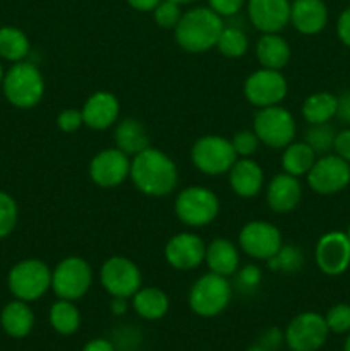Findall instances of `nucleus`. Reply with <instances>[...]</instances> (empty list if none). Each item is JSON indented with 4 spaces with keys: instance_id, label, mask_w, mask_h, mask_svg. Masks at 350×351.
<instances>
[{
    "instance_id": "26",
    "label": "nucleus",
    "mask_w": 350,
    "mask_h": 351,
    "mask_svg": "<svg viewBox=\"0 0 350 351\" xmlns=\"http://www.w3.org/2000/svg\"><path fill=\"white\" fill-rule=\"evenodd\" d=\"M0 321H2V328L7 335L12 336V338H24L33 329L34 315L26 305V302L16 300L5 305Z\"/></svg>"
},
{
    "instance_id": "42",
    "label": "nucleus",
    "mask_w": 350,
    "mask_h": 351,
    "mask_svg": "<svg viewBox=\"0 0 350 351\" xmlns=\"http://www.w3.org/2000/svg\"><path fill=\"white\" fill-rule=\"evenodd\" d=\"M336 31H338V38L342 40V43L350 47V9L342 12L338 24H336Z\"/></svg>"
},
{
    "instance_id": "51",
    "label": "nucleus",
    "mask_w": 350,
    "mask_h": 351,
    "mask_svg": "<svg viewBox=\"0 0 350 351\" xmlns=\"http://www.w3.org/2000/svg\"><path fill=\"white\" fill-rule=\"evenodd\" d=\"M347 237H349V239H350V228H349V233H347Z\"/></svg>"
},
{
    "instance_id": "3",
    "label": "nucleus",
    "mask_w": 350,
    "mask_h": 351,
    "mask_svg": "<svg viewBox=\"0 0 350 351\" xmlns=\"http://www.w3.org/2000/svg\"><path fill=\"white\" fill-rule=\"evenodd\" d=\"M5 98L17 108H33L45 93L43 75L27 62H17L3 77Z\"/></svg>"
},
{
    "instance_id": "33",
    "label": "nucleus",
    "mask_w": 350,
    "mask_h": 351,
    "mask_svg": "<svg viewBox=\"0 0 350 351\" xmlns=\"http://www.w3.org/2000/svg\"><path fill=\"white\" fill-rule=\"evenodd\" d=\"M336 132L328 122L326 123H314L311 129L305 132V141L309 146L312 147L316 154H325L329 149H333V143H335Z\"/></svg>"
},
{
    "instance_id": "29",
    "label": "nucleus",
    "mask_w": 350,
    "mask_h": 351,
    "mask_svg": "<svg viewBox=\"0 0 350 351\" xmlns=\"http://www.w3.org/2000/svg\"><path fill=\"white\" fill-rule=\"evenodd\" d=\"M338 98L329 93H316L311 95L302 105V115L311 125L314 123H326L336 115Z\"/></svg>"
},
{
    "instance_id": "10",
    "label": "nucleus",
    "mask_w": 350,
    "mask_h": 351,
    "mask_svg": "<svg viewBox=\"0 0 350 351\" xmlns=\"http://www.w3.org/2000/svg\"><path fill=\"white\" fill-rule=\"evenodd\" d=\"M328 332L329 329L323 315L304 312L292 319L285 339L292 351H318L326 343Z\"/></svg>"
},
{
    "instance_id": "32",
    "label": "nucleus",
    "mask_w": 350,
    "mask_h": 351,
    "mask_svg": "<svg viewBox=\"0 0 350 351\" xmlns=\"http://www.w3.org/2000/svg\"><path fill=\"white\" fill-rule=\"evenodd\" d=\"M247 45H249V41H247L246 33L235 26H223L218 41H216V47H218L220 53L229 58L242 57L247 51Z\"/></svg>"
},
{
    "instance_id": "4",
    "label": "nucleus",
    "mask_w": 350,
    "mask_h": 351,
    "mask_svg": "<svg viewBox=\"0 0 350 351\" xmlns=\"http://www.w3.org/2000/svg\"><path fill=\"white\" fill-rule=\"evenodd\" d=\"M232 290L225 276L208 273L199 278L189 291V305L201 317H215L229 305Z\"/></svg>"
},
{
    "instance_id": "34",
    "label": "nucleus",
    "mask_w": 350,
    "mask_h": 351,
    "mask_svg": "<svg viewBox=\"0 0 350 351\" xmlns=\"http://www.w3.org/2000/svg\"><path fill=\"white\" fill-rule=\"evenodd\" d=\"M268 264H270L273 271L294 273V271H297L302 266V254L294 245H281V249L271 259H268Z\"/></svg>"
},
{
    "instance_id": "43",
    "label": "nucleus",
    "mask_w": 350,
    "mask_h": 351,
    "mask_svg": "<svg viewBox=\"0 0 350 351\" xmlns=\"http://www.w3.org/2000/svg\"><path fill=\"white\" fill-rule=\"evenodd\" d=\"M336 115L342 122L350 125V91L343 93L338 98V106H336Z\"/></svg>"
},
{
    "instance_id": "40",
    "label": "nucleus",
    "mask_w": 350,
    "mask_h": 351,
    "mask_svg": "<svg viewBox=\"0 0 350 351\" xmlns=\"http://www.w3.org/2000/svg\"><path fill=\"white\" fill-rule=\"evenodd\" d=\"M244 5V0H209V9L215 10L218 16H233Z\"/></svg>"
},
{
    "instance_id": "39",
    "label": "nucleus",
    "mask_w": 350,
    "mask_h": 351,
    "mask_svg": "<svg viewBox=\"0 0 350 351\" xmlns=\"http://www.w3.org/2000/svg\"><path fill=\"white\" fill-rule=\"evenodd\" d=\"M82 113L79 110L69 108L58 113L57 125L62 132H75L82 125Z\"/></svg>"
},
{
    "instance_id": "1",
    "label": "nucleus",
    "mask_w": 350,
    "mask_h": 351,
    "mask_svg": "<svg viewBox=\"0 0 350 351\" xmlns=\"http://www.w3.org/2000/svg\"><path fill=\"white\" fill-rule=\"evenodd\" d=\"M130 178L143 194L161 197L170 194L178 180L177 167L161 151L148 147L130 161Z\"/></svg>"
},
{
    "instance_id": "2",
    "label": "nucleus",
    "mask_w": 350,
    "mask_h": 351,
    "mask_svg": "<svg viewBox=\"0 0 350 351\" xmlns=\"http://www.w3.org/2000/svg\"><path fill=\"white\" fill-rule=\"evenodd\" d=\"M222 29V16L208 7H198L180 17L175 26V40L185 51L202 53L216 47Z\"/></svg>"
},
{
    "instance_id": "13",
    "label": "nucleus",
    "mask_w": 350,
    "mask_h": 351,
    "mask_svg": "<svg viewBox=\"0 0 350 351\" xmlns=\"http://www.w3.org/2000/svg\"><path fill=\"white\" fill-rule=\"evenodd\" d=\"M287 81L280 71L263 67L246 79L244 95L254 106L264 108V106L278 105L287 96Z\"/></svg>"
},
{
    "instance_id": "17",
    "label": "nucleus",
    "mask_w": 350,
    "mask_h": 351,
    "mask_svg": "<svg viewBox=\"0 0 350 351\" xmlns=\"http://www.w3.org/2000/svg\"><path fill=\"white\" fill-rule=\"evenodd\" d=\"M206 245L194 233H178L168 240L165 257L172 267L178 271L196 269L205 261Z\"/></svg>"
},
{
    "instance_id": "30",
    "label": "nucleus",
    "mask_w": 350,
    "mask_h": 351,
    "mask_svg": "<svg viewBox=\"0 0 350 351\" xmlns=\"http://www.w3.org/2000/svg\"><path fill=\"white\" fill-rule=\"evenodd\" d=\"M50 324L60 335H74L81 324V315L71 300H58L50 308Z\"/></svg>"
},
{
    "instance_id": "21",
    "label": "nucleus",
    "mask_w": 350,
    "mask_h": 351,
    "mask_svg": "<svg viewBox=\"0 0 350 351\" xmlns=\"http://www.w3.org/2000/svg\"><path fill=\"white\" fill-rule=\"evenodd\" d=\"M290 21L302 34H316L326 26L328 9L323 0H295L290 5Z\"/></svg>"
},
{
    "instance_id": "22",
    "label": "nucleus",
    "mask_w": 350,
    "mask_h": 351,
    "mask_svg": "<svg viewBox=\"0 0 350 351\" xmlns=\"http://www.w3.org/2000/svg\"><path fill=\"white\" fill-rule=\"evenodd\" d=\"M230 185L240 197H254L263 187L264 175L259 165L249 158H242L230 168Z\"/></svg>"
},
{
    "instance_id": "8",
    "label": "nucleus",
    "mask_w": 350,
    "mask_h": 351,
    "mask_svg": "<svg viewBox=\"0 0 350 351\" xmlns=\"http://www.w3.org/2000/svg\"><path fill=\"white\" fill-rule=\"evenodd\" d=\"M220 201L205 187L184 189L175 201V215L187 226H205L218 216Z\"/></svg>"
},
{
    "instance_id": "47",
    "label": "nucleus",
    "mask_w": 350,
    "mask_h": 351,
    "mask_svg": "<svg viewBox=\"0 0 350 351\" xmlns=\"http://www.w3.org/2000/svg\"><path fill=\"white\" fill-rule=\"evenodd\" d=\"M113 312L115 314H122V312H126V298H119V297H113Z\"/></svg>"
},
{
    "instance_id": "38",
    "label": "nucleus",
    "mask_w": 350,
    "mask_h": 351,
    "mask_svg": "<svg viewBox=\"0 0 350 351\" xmlns=\"http://www.w3.org/2000/svg\"><path fill=\"white\" fill-rule=\"evenodd\" d=\"M232 146L235 149L237 156L247 158L256 153L257 146H259V139L254 134V130H240L233 136Z\"/></svg>"
},
{
    "instance_id": "44",
    "label": "nucleus",
    "mask_w": 350,
    "mask_h": 351,
    "mask_svg": "<svg viewBox=\"0 0 350 351\" xmlns=\"http://www.w3.org/2000/svg\"><path fill=\"white\" fill-rule=\"evenodd\" d=\"M259 269H256V267L253 266H247L246 269H242V273H240V281H242L246 287H256V285H259Z\"/></svg>"
},
{
    "instance_id": "12",
    "label": "nucleus",
    "mask_w": 350,
    "mask_h": 351,
    "mask_svg": "<svg viewBox=\"0 0 350 351\" xmlns=\"http://www.w3.org/2000/svg\"><path fill=\"white\" fill-rule=\"evenodd\" d=\"M100 280L112 297L129 298L141 288V271L127 257L115 256L102 266Z\"/></svg>"
},
{
    "instance_id": "20",
    "label": "nucleus",
    "mask_w": 350,
    "mask_h": 351,
    "mask_svg": "<svg viewBox=\"0 0 350 351\" xmlns=\"http://www.w3.org/2000/svg\"><path fill=\"white\" fill-rule=\"evenodd\" d=\"M302 197V187L297 177L288 173H280L270 182L266 189L268 206L275 213H290L297 208Z\"/></svg>"
},
{
    "instance_id": "9",
    "label": "nucleus",
    "mask_w": 350,
    "mask_h": 351,
    "mask_svg": "<svg viewBox=\"0 0 350 351\" xmlns=\"http://www.w3.org/2000/svg\"><path fill=\"white\" fill-rule=\"evenodd\" d=\"M93 273L89 264L81 257H67L51 273V288L62 300H78L91 287Z\"/></svg>"
},
{
    "instance_id": "45",
    "label": "nucleus",
    "mask_w": 350,
    "mask_h": 351,
    "mask_svg": "<svg viewBox=\"0 0 350 351\" xmlns=\"http://www.w3.org/2000/svg\"><path fill=\"white\" fill-rule=\"evenodd\" d=\"M130 7L141 12H148V10H154V7L161 2V0H127Z\"/></svg>"
},
{
    "instance_id": "49",
    "label": "nucleus",
    "mask_w": 350,
    "mask_h": 351,
    "mask_svg": "<svg viewBox=\"0 0 350 351\" xmlns=\"http://www.w3.org/2000/svg\"><path fill=\"white\" fill-rule=\"evenodd\" d=\"M345 351H350V336L349 338H347V341H345V348H343Z\"/></svg>"
},
{
    "instance_id": "5",
    "label": "nucleus",
    "mask_w": 350,
    "mask_h": 351,
    "mask_svg": "<svg viewBox=\"0 0 350 351\" xmlns=\"http://www.w3.org/2000/svg\"><path fill=\"white\" fill-rule=\"evenodd\" d=\"M254 134L259 143L280 149L287 147L295 137V120L288 110L281 106H264L254 117Z\"/></svg>"
},
{
    "instance_id": "6",
    "label": "nucleus",
    "mask_w": 350,
    "mask_h": 351,
    "mask_svg": "<svg viewBox=\"0 0 350 351\" xmlns=\"http://www.w3.org/2000/svg\"><path fill=\"white\" fill-rule=\"evenodd\" d=\"M191 160L199 171L206 175H222L230 171L237 161L232 141L222 136H205L194 143Z\"/></svg>"
},
{
    "instance_id": "35",
    "label": "nucleus",
    "mask_w": 350,
    "mask_h": 351,
    "mask_svg": "<svg viewBox=\"0 0 350 351\" xmlns=\"http://www.w3.org/2000/svg\"><path fill=\"white\" fill-rule=\"evenodd\" d=\"M17 223V206L5 192H0V239L9 235Z\"/></svg>"
},
{
    "instance_id": "24",
    "label": "nucleus",
    "mask_w": 350,
    "mask_h": 351,
    "mask_svg": "<svg viewBox=\"0 0 350 351\" xmlns=\"http://www.w3.org/2000/svg\"><path fill=\"white\" fill-rule=\"evenodd\" d=\"M256 57L264 69L280 71L288 64L290 47L277 33H266L259 38L256 45Z\"/></svg>"
},
{
    "instance_id": "25",
    "label": "nucleus",
    "mask_w": 350,
    "mask_h": 351,
    "mask_svg": "<svg viewBox=\"0 0 350 351\" xmlns=\"http://www.w3.org/2000/svg\"><path fill=\"white\" fill-rule=\"evenodd\" d=\"M113 139H115L117 149L126 153L127 156L129 154L136 156L141 151L150 147V137H148L146 129L143 127V123H139L134 119H124L117 125Z\"/></svg>"
},
{
    "instance_id": "48",
    "label": "nucleus",
    "mask_w": 350,
    "mask_h": 351,
    "mask_svg": "<svg viewBox=\"0 0 350 351\" xmlns=\"http://www.w3.org/2000/svg\"><path fill=\"white\" fill-rule=\"evenodd\" d=\"M172 2H175L180 5V3H189V2H192V0H172Z\"/></svg>"
},
{
    "instance_id": "11",
    "label": "nucleus",
    "mask_w": 350,
    "mask_h": 351,
    "mask_svg": "<svg viewBox=\"0 0 350 351\" xmlns=\"http://www.w3.org/2000/svg\"><path fill=\"white\" fill-rule=\"evenodd\" d=\"M305 177L309 187L318 194H336L350 184V163L336 154H328L316 160Z\"/></svg>"
},
{
    "instance_id": "31",
    "label": "nucleus",
    "mask_w": 350,
    "mask_h": 351,
    "mask_svg": "<svg viewBox=\"0 0 350 351\" xmlns=\"http://www.w3.org/2000/svg\"><path fill=\"white\" fill-rule=\"evenodd\" d=\"M30 53V41L17 27H0V57L12 62H21Z\"/></svg>"
},
{
    "instance_id": "16",
    "label": "nucleus",
    "mask_w": 350,
    "mask_h": 351,
    "mask_svg": "<svg viewBox=\"0 0 350 351\" xmlns=\"http://www.w3.org/2000/svg\"><path fill=\"white\" fill-rule=\"evenodd\" d=\"M130 175V161L126 153L113 147L96 154L89 163V177L100 187H117Z\"/></svg>"
},
{
    "instance_id": "36",
    "label": "nucleus",
    "mask_w": 350,
    "mask_h": 351,
    "mask_svg": "<svg viewBox=\"0 0 350 351\" xmlns=\"http://www.w3.org/2000/svg\"><path fill=\"white\" fill-rule=\"evenodd\" d=\"M326 326L329 331L336 332V335H343V332L350 331V305L338 304L328 311L325 317Z\"/></svg>"
},
{
    "instance_id": "41",
    "label": "nucleus",
    "mask_w": 350,
    "mask_h": 351,
    "mask_svg": "<svg viewBox=\"0 0 350 351\" xmlns=\"http://www.w3.org/2000/svg\"><path fill=\"white\" fill-rule=\"evenodd\" d=\"M333 149H335L336 156H340L342 160L350 163V129L342 130L340 134H336L335 143H333Z\"/></svg>"
},
{
    "instance_id": "28",
    "label": "nucleus",
    "mask_w": 350,
    "mask_h": 351,
    "mask_svg": "<svg viewBox=\"0 0 350 351\" xmlns=\"http://www.w3.org/2000/svg\"><path fill=\"white\" fill-rule=\"evenodd\" d=\"M314 161L316 153L307 143H290L281 154V167L285 173L294 175L297 178L307 175Z\"/></svg>"
},
{
    "instance_id": "37",
    "label": "nucleus",
    "mask_w": 350,
    "mask_h": 351,
    "mask_svg": "<svg viewBox=\"0 0 350 351\" xmlns=\"http://www.w3.org/2000/svg\"><path fill=\"white\" fill-rule=\"evenodd\" d=\"M182 14L178 9V3L172 2V0H161L156 7H154V21L160 27L170 29L175 27L180 21Z\"/></svg>"
},
{
    "instance_id": "50",
    "label": "nucleus",
    "mask_w": 350,
    "mask_h": 351,
    "mask_svg": "<svg viewBox=\"0 0 350 351\" xmlns=\"http://www.w3.org/2000/svg\"><path fill=\"white\" fill-rule=\"evenodd\" d=\"M0 81H2V67H0Z\"/></svg>"
},
{
    "instance_id": "19",
    "label": "nucleus",
    "mask_w": 350,
    "mask_h": 351,
    "mask_svg": "<svg viewBox=\"0 0 350 351\" xmlns=\"http://www.w3.org/2000/svg\"><path fill=\"white\" fill-rule=\"evenodd\" d=\"M82 122L93 130H105L119 120V99L106 91H98L86 99L81 110Z\"/></svg>"
},
{
    "instance_id": "23",
    "label": "nucleus",
    "mask_w": 350,
    "mask_h": 351,
    "mask_svg": "<svg viewBox=\"0 0 350 351\" xmlns=\"http://www.w3.org/2000/svg\"><path fill=\"white\" fill-rule=\"evenodd\" d=\"M206 264L209 271L220 276H232L239 269V252L235 245L225 239H216L206 247Z\"/></svg>"
},
{
    "instance_id": "15",
    "label": "nucleus",
    "mask_w": 350,
    "mask_h": 351,
    "mask_svg": "<svg viewBox=\"0 0 350 351\" xmlns=\"http://www.w3.org/2000/svg\"><path fill=\"white\" fill-rule=\"evenodd\" d=\"M316 263L328 276L343 274L350 266V239L347 233L329 232L316 245Z\"/></svg>"
},
{
    "instance_id": "7",
    "label": "nucleus",
    "mask_w": 350,
    "mask_h": 351,
    "mask_svg": "<svg viewBox=\"0 0 350 351\" xmlns=\"http://www.w3.org/2000/svg\"><path fill=\"white\" fill-rule=\"evenodd\" d=\"M51 287V271L41 261L27 259L16 264L9 274V288L16 298L33 302L43 297Z\"/></svg>"
},
{
    "instance_id": "18",
    "label": "nucleus",
    "mask_w": 350,
    "mask_h": 351,
    "mask_svg": "<svg viewBox=\"0 0 350 351\" xmlns=\"http://www.w3.org/2000/svg\"><path fill=\"white\" fill-rule=\"evenodd\" d=\"M249 19L259 31L278 33L290 21L288 0H249Z\"/></svg>"
},
{
    "instance_id": "14",
    "label": "nucleus",
    "mask_w": 350,
    "mask_h": 351,
    "mask_svg": "<svg viewBox=\"0 0 350 351\" xmlns=\"http://www.w3.org/2000/svg\"><path fill=\"white\" fill-rule=\"evenodd\" d=\"M239 243L253 259L268 261L281 249L280 230L266 221H250L240 230Z\"/></svg>"
},
{
    "instance_id": "27",
    "label": "nucleus",
    "mask_w": 350,
    "mask_h": 351,
    "mask_svg": "<svg viewBox=\"0 0 350 351\" xmlns=\"http://www.w3.org/2000/svg\"><path fill=\"white\" fill-rule=\"evenodd\" d=\"M132 304L137 315H141L143 319H148V321L161 319L168 312V297L165 295V291L154 287L139 288L134 293Z\"/></svg>"
},
{
    "instance_id": "46",
    "label": "nucleus",
    "mask_w": 350,
    "mask_h": 351,
    "mask_svg": "<svg viewBox=\"0 0 350 351\" xmlns=\"http://www.w3.org/2000/svg\"><path fill=\"white\" fill-rule=\"evenodd\" d=\"M82 351H113V346L106 339H93L82 348Z\"/></svg>"
}]
</instances>
